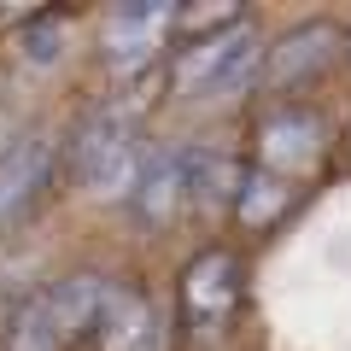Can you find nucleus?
<instances>
[{"instance_id":"nucleus-2","label":"nucleus","mask_w":351,"mask_h":351,"mask_svg":"<svg viewBox=\"0 0 351 351\" xmlns=\"http://www.w3.org/2000/svg\"><path fill=\"white\" fill-rule=\"evenodd\" d=\"M71 164H76V182H82L94 199H123V193H135L141 164H147L135 112H129V106H100V112L76 129Z\"/></svg>"},{"instance_id":"nucleus-4","label":"nucleus","mask_w":351,"mask_h":351,"mask_svg":"<svg viewBox=\"0 0 351 351\" xmlns=\"http://www.w3.org/2000/svg\"><path fill=\"white\" fill-rule=\"evenodd\" d=\"M176 6H164V0H129V6H112L100 24V47H106V64H112L117 76L141 71V64L158 59L164 36L176 29Z\"/></svg>"},{"instance_id":"nucleus-9","label":"nucleus","mask_w":351,"mask_h":351,"mask_svg":"<svg viewBox=\"0 0 351 351\" xmlns=\"http://www.w3.org/2000/svg\"><path fill=\"white\" fill-rule=\"evenodd\" d=\"M334 53H339V29H334V24H299V29H287V36L269 47V59H263V76H269L276 88L304 82V76L322 71Z\"/></svg>"},{"instance_id":"nucleus-8","label":"nucleus","mask_w":351,"mask_h":351,"mask_svg":"<svg viewBox=\"0 0 351 351\" xmlns=\"http://www.w3.org/2000/svg\"><path fill=\"white\" fill-rule=\"evenodd\" d=\"M100 351H158V316L135 287H112L106 293L100 328H94Z\"/></svg>"},{"instance_id":"nucleus-12","label":"nucleus","mask_w":351,"mask_h":351,"mask_svg":"<svg viewBox=\"0 0 351 351\" xmlns=\"http://www.w3.org/2000/svg\"><path fill=\"white\" fill-rule=\"evenodd\" d=\"M188 158H193V211H217V205H223L228 193L240 199V182H246V176H240L234 164L223 158V152L188 147Z\"/></svg>"},{"instance_id":"nucleus-6","label":"nucleus","mask_w":351,"mask_h":351,"mask_svg":"<svg viewBox=\"0 0 351 351\" xmlns=\"http://www.w3.org/2000/svg\"><path fill=\"white\" fill-rule=\"evenodd\" d=\"M234 304H240L234 252H223V246L199 252V258L188 263V276H182V311H188V322L193 328H217V322L234 316Z\"/></svg>"},{"instance_id":"nucleus-5","label":"nucleus","mask_w":351,"mask_h":351,"mask_svg":"<svg viewBox=\"0 0 351 351\" xmlns=\"http://www.w3.org/2000/svg\"><path fill=\"white\" fill-rule=\"evenodd\" d=\"M129 205H135V217L147 228H170L176 217L193 205V158L188 147H152L147 164H141V182L135 193H129Z\"/></svg>"},{"instance_id":"nucleus-13","label":"nucleus","mask_w":351,"mask_h":351,"mask_svg":"<svg viewBox=\"0 0 351 351\" xmlns=\"http://www.w3.org/2000/svg\"><path fill=\"white\" fill-rule=\"evenodd\" d=\"M18 47H24L29 64H53V59L64 53V24H59V18H41V24L24 29V41H18Z\"/></svg>"},{"instance_id":"nucleus-11","label":"nucleus","mask_w":351,"mask_h":351,"mask_svg":"<svg viewBox=\"0 0 351 351\" xmlns=\"http://www.w3.org/2000/svg\"><path fill=\"white\" fill-rule=\"evenodd\" d=\"M234 205H240V223L263 228V223H276V217L293 205V188L281 182L276 170H263V164H258V170H246V182H240V199H234Z\"/></svg>"},{"instance_id":"nucleus-10","label":"nucleus","mask_w":351,"mask_h":351,"mask_svg":"<svg viewBox=\"0 0 351 351\" xmlns=\"http://www.w3.org/2000/svg\"><path fill=\"white\" fill-rule=\"evenodd\" d=\"M47 176H53V141L47 135L18 141V147L0 158V223H12V217L47 188Z\"/></svg>"},{"instance_id":"nucleus-3","label":"nucleus","mask_w":351,"mask_h":351,"mask_svg":"<svg viewBox=\"0 0 351 351\" xmlns=\"http://www.w3.org/2000/svg\"><path fill=\"white\" fill-rule=\"evenodd\" d=\"M258 64H263L258 29L234 18V24L199 36L182 59H176V94H182V100H234L240 88L258 76Z\"/></svg>"},{"instance_id":"nucleus-1","label":"nucleus","mask_w":351,"mask_h":351,"mask_svg":"<svg viewBox=\"0 0 351 351\" xmlns=\"http://www.w3.org/2000/svg\"><path fill=\"white\" fill-rule=\"evenodd\" d=\"M106 293H112V281L94 276V269L53 281L47 293H36V299L12 316L6 351H71V339H82V334L100 328Z\"/></svg>"},{"instance_id":"nucleus-7","label":"nucleus","mask_w":351,"mask_h":351,"mask_svg":"<svg viewBox=\"0 0 351 351\" xmlns=\"http://www.w3.org/2000/svg\"><path fill=\"white\" fill-rule=\"evenodd\" d=\"M322 117L316 112H276L269 123L258 129L263 141V170H311L316 158H322Z\"/></svg>"}]
</instances>
